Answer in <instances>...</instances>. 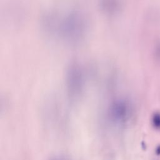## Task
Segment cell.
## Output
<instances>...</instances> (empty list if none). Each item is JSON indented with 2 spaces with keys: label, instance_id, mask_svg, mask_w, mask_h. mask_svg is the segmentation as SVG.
<instances>
[{
  "label": "cell",
  "instance_id": "6da1fadb",
  "mask_svg": "<svg viewBox=\"0 0 160 160\" xmlns=\"http://www.w3.org/2000/svg\"><path fill=\"white\" fill-rule=\"evenodd\" d=\"M129 109L126 104L117 102L114 104L109 111V118L114 123L122 124L129 118Z\"/></svg>",
  "mask_w": 160,
  "mask_h": 160
},
{
  "label": "cell",
  "instance_id": "7a4b0ae2",
  "mask_svg": "<svg viewBox=\"0 0 160 160\" xmlns=\"http://www.w3.org/2000/svg\"><path fill=\"white\" fill-rule=\"evenodd\" d=\"M152 123L156 129H160V114L155 113L152 118Z\"/></svg>",
  "mask_w": 160,
  "mask_h": 160
},
{
  "label": "cell",
  "instance_id": "3957f363",
  "mask_svg": "<svg viewBox=\"0 0 160 160\" xmlns=\"http://www.w3.org/2000/svg\"><path fill=\"white\" fill-rule=\"evenodd\" d=\"M156 153L157 155H160V145L158 146L156 148Z\"/></svg>",
  "mask_w": 160,
  "mask_h": 160
},
{
  "label": "cell",
  "instance_id": "277c9868",
  "mask_svg": "<svg viewBox=\"0 0 160 160\" xmlns=\"http://www.w3.org/2000/svg\"><path fill=\"white\" fill-rule=\"evenodd\" d=\"M51 160H66L64 158H55Z\"/></svg>",
  "mask_w": 160,
  "mask_h": 160
}]
</instances>
